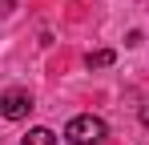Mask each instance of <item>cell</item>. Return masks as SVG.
<instances>
[{
  "mask_svg": "<svg viewBox=\"0 0 149 145\" xmlns=\"http://www.w3.org/2000/svg\"><path fill=\"white\" fill-rule=\"evenodd\" d=\"M0 12H12V0H0Z\"/></svg>",
  "mask_w": 149,
  "mask_h": 145,
  "instance_id": "obj_6",
  "label": "cell"
},
{
  "mask_svg": "<svg viewBox=\"0 0 149 145\" xmlns=\"http://www.w3.org/2000/svg\"><path fill=\"white\" fill-rule=\"evenodd\" d=\"M0 113H4V121H24L28 113H32V93H28V89H4Z\"/></svg>",
  "mask_w": 149,
  "mask_h": 145,
  "instance_id": "obj_2",
  "label": "cell"
},
{
  "mask_svg": "<svg viewBox=\"0 0 149 145\" xmlns=\"http://www.w3.org/2000/svg\"><path fill=\"white\" fill-rule=\"evenodd\" d=\"M141 125H145V129H149V105H145V109H141Z\"/></svg>",
  "mask_w": 149,
  "mask_h": 145,
  "instance_id": "obj_5",
  "label": "cell"
},
{
  "mask_svg": "<svg viewBox=\"0 0 149 145\" xmlns=\"http://www.w3.org/2000/svg\"><path fill=\"white\" fill-rule=\"evenodd\" d=\"M105 137H109V125L101 117H93V113H81V117H73L65 125V141L69 145H101Z\"/></svg>",
  "mask_w": 149,
  "mask_h": 145,
  "instance_id": "obj_1",
  "label": "cell"
},
{
  "mask_svg": "<svg viewBox=\"0 0 149 145\" xmlns=\"http://www.w3.org/2000/svg\"><path fill=\"white\" fill-rule=\"evenodd\" d=\"M20 145H56V133L45 129V125H36V129H28L24 137H20Z\"/></svg>",
  "mask_w": 149,
  "mask_h": 145,
  "instance_id": "obj_3",
  "label": "cell"
},
{
  "mask_svg": "<svg viewBox=\"0 0 149 145\" xmlns=\"http://www.w3.org/2000/svg\"><path fill=\"white\" fill-rule=\"evenodd\" d=\"M113 61H117V52H113V48H97V52H89V56H85V65H89V69H109Z\"/></svg>",
  "mask_w": 149,
  "mask_h": 145,
  "instance_id": "obj_4",
  "label": "cell"
}]
</instances>
